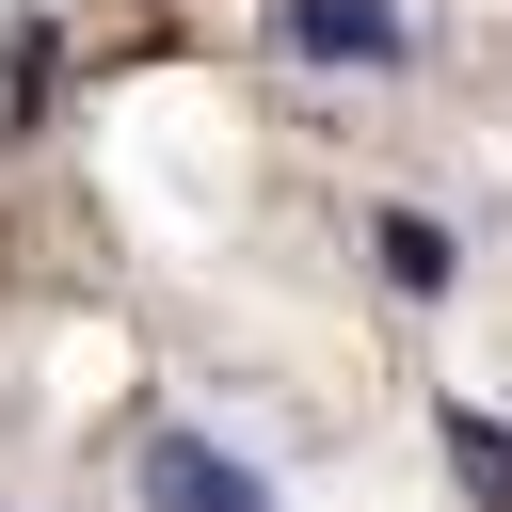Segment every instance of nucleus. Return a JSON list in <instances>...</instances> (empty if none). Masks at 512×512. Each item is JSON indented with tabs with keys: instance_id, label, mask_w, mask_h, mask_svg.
<instances>
[{
	"instance_id": "1",
	"label": "nucleus",
	"mask_w": 512,
	"mask_h": 512,
	"mask_svg": "<svg viewBox=\"0 0 512 512\" xmlns=\"http://www.w3.org/2000/svg\"><path fill=\"white\" fill-rule=\"evenodd\" d=\"M144 512H272V496H256L240 448H208V432H144Z\"/></svg>"
},
{
	"instance_id": "3",
	"label": "nucleus",
	"mask_w": 512,
	"mask_h": 512,
	"mask_svg": "<svg viewBox=\"0 0 512 512\" xmlns=\"http://www.w3.org/2000/svg\"><path fill=\"white\" fill-rule=\"evenodd\" d=\"M368 256H384V288H416V304L464 272V256H448V224H416V208H384V224H368Z\"/></svg>"
},
{
	"instance_id": "4",
	"label": "nucleus",
	"mask_w": 512,
	"mask_h": 512,
	"mask_svg": "<svg viewBox=\"0 0 512 512\" xmlns=\"http://www.w3.org/2000/svg\"><path fill=\"white\" fill-rule=\"evenodd\" d=\"M448 464H464L480 512H512V432H496V416H448Z\"/></svg>"
},
{
	"instance_id": "2",
	"label": "nucleus",
	"mask_w": 512,
	"mask_h": 512,
	"mask_svg": "<svg viewBox=\"0 0 512 512\" xmlns=\"http://www.w3.org/2000/svg\"><path fill=\"white\" fill-rule=\"evenodd\" d=\"M288 48L304 64H400V16L384 0H288Z\"/></svg>"
}]
</instances>
